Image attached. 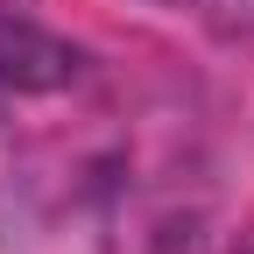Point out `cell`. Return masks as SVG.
I'll return each instance as SVG.
<instances>
[]
</instances>
